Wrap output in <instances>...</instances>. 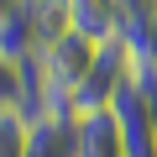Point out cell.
I'll use <instances>...</instances> for the list:
<instances>
[{"label": "cell", "mask_w": 157, "mask_h": 157, "mask_svg": "<svg viewBox=\"0 0 157 157\" xmlns=\"http://www.w3.org/2000/svg\"><path fill=\"white\" fill-rule=\"evenodd\" d=\"M147 6H152V0H121V16H141ZM121 26H126V21H121Z\"/></svg>", "instance_id": "11"}, {"label": "cell", "mask_w": 157, "mask_h": 157, "mask_svg": "<svg viewBox=\"0 0 157 157\" xmlns=\"http://www.w3.org/2000/svg\"><path fill=\"white\" fill-rule=\"evenodd\" d=\"M131 78H136V89H141V100H147V110L157 121V68L152 63H131Z\"/></svg>", "instance_id": "10"}, {"label": "cell", "mask_w": 157, "mask_h": 157, "mask_svg": "<svg viewBox=\"0 0 157 157\" xmlns=\"http://www.w3.org/2000/svg\"><path fill=\"white\" fill-rule=\"evenodd\" d=\"M73 157H126L121 152V126L110 110L78 115L73 121Z\"/></svg>", "instance_id": "3"}, {"label": "cell", "mask_w": 157, "mask_h": 157, "mask_svg": "<svg viewBox=\"0 0 157 157\" xmlns=\"http://www.w3.org/2000/svg\"><path fill=\"white\" fill-rule=\"evenodd\" d=\"M110 115L121 126V152L126 157H157V121H152V110H147V100L136 89V78H126V84L115 89Z\"/></svg>", "instance_id": "2"}, {"label": "cell", "mask_w": 157, "mask_h": 157, "mask_svg": "<svg viewBox=\"0 0 157 157\" xmlns=\"http://www.w3.org/2000/svg\"><path fill=\"white\" fill-rule=\"evenodd\" d=\"M26 131L32 115L21 105H0V157H26Z\"/></svg>", "instance_id": "8"}, {"label": "cell", "mask_w": 157, "mask_h": 157, "mask_svg": "<svg viewBox=\"0 0 157 157\" xmlns=\"http://www.w3.org/2000/svg\"><path fill=\"white\" fill-rule=\"evenodd\" d=\"M21 89H26V78H21V68L0 58V105H21Z\"/></svg>", "instance_id": "9"}, {"label": "cell", "mask_w": 157, "mask_h": 157, "mask_svg": "<svg viewBox=\"0 0 157 157\" xmlns=\"http://www.w3.org/2000/svg\"><path fill=\"white\" fill-rule=\"evenodd\" d=\"M121 37L131 42V63H152L157 68V0H152L141 16H126Z\"/></svg>", "instance_id": "7"}, {"label": "cell", "mask_w": 157, "mask_h": 157, "mask_svg": "<svg viewBox=\"0 0 157 157\" xmlns=\"http://www.w3.org/2000/svg\"><path fill=\"white\" fill-rule=\"evenodd\" d=\"M11 6H21V0H0V16H6V11H11Z\"/></svg>", "instance_id": "12"}, {"label": "cell", "mask_w": 157, "mask_h": 157, "mask_svg": "<svg viewBox=\"0 0 157 157\" xmlns=\"http://www.w3.org/2000/svg\"><path fill=\"white\" fill-rule=\"evenodd\" d=\"M26 157H73V115H32L26 131Z\"/></svg>", "instance_id": "5"}, {"label": "cell", "mask_w": 157, "mask_h": 157, "mask_svg": "<svg viewBox=\"0 0 157 157\" xmlns=\"http://www.w3.org/2000/svg\"><path fill=\"white\" fill-rule=\"evenodd\" d=\"M0 58H6V63H16V68L37 58V26H32L26 0H21V6H11L6 16H0Z\"/></svg>", "instance_id": "6"}, {"label": "cell", "mask_w": 157, "mask_h": 157, "mask_svg": "<svg viewBox=\"0 0 157 157\" xmlns=\"http://www.w3.org/2000/svg\"><path fill=\"white\" fill-rule=\"evenodd\" d=\"M126 78H131V42H126V37L94 42V58H89L84 78H78V89H73V100H68L73 121H78V115H94V110H110V100H115V89L126 84Z\"/></svg>", "instance_id": "1"}, {"label": "cell", "mask_w": 157, "mask_h": 157, "mask_svg": "<svg viewBox=\"0 0 157 157\" xmlns=\"http://www.w3.org/2000/svg\"><path fill=\"white\" fill-rule=\"evenodd\" d=\"M68 6V26L89 42H105V37H121V0H63Z\"/></svg>", "instance_id": "4"}]
</instances>
